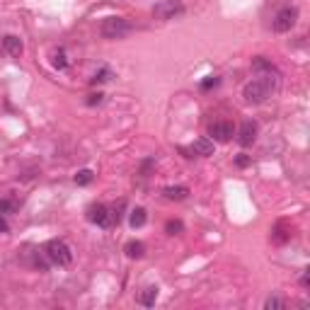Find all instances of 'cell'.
Wrapping results in <instances>:
<instances>
[{"instance_id":"cell-22","label":"cell","mask_w":310,"mask_h":310,"mask_svg":"<svg viewBox=\"0 0 310 310\" xmlns=\"http://www.w3.org/2000/svg\"><path fill=\"white\" fill-rule=\"evenodd\" d=\"M17 211V204L10 202V199H0V214H12Z\"/></svg>"},{"instance_id":"cell-20","label":"cell","mask_w":310,"mask_h":310,"mask_svg":"<svg viewBox=\"0 0 310 310\" xmlns=\"http://www.w3.org/2000/svg\"><path fill=\"white\" fill-rule=\"evenodd\" d=\"M264 308L266 310H284L286 308V300L279 298V296H269V298L264 300Z\"/></svg>"},{"instance_id":"cell-7","label":"cell","mask_w":310,"mask_h":310,"mask_svg":"<svg viewBox=\"0 0 310 310\" xmlns=\"http://www.w3.org/2000/svg\"><path fill=\"white\" fill-rule=\"evenodd\" d=\"M208 136H211V140L228 143L235 136V126H232V122H214L208 126Z\"/></svg>"},{"instance_id":"cell-23","label":"cell","mask_w":310,"mask_h":310,"mask_svg":"<svg viewBox=\"0 0 310 310\" xmlns=\"http://www.w3.org/2000/svg\"><path fill=\"white\" fill-rule=\"evenodd\" d=\"M102 100H104V94L102 92H92V94H88L85 104H88V107H94V104H102Z\"/></svg>"},{"instance_id":"cell-10","label":"cell","mask_w":310,"mask_h":310,"mask_svg":"<svg viewBox=\"0 0 310 310\" xmlns=\"http://www.w3.org/2000/svg\"><path fill=\"white\" fill-rule=\"evenodd\" d=\"M2 48H5V54H8V56L20 58V56H22V51H24V44H22V39H20V36H15V34H8V36H2Z\"/></svg>"},{"instance_id":"cell-26","label":"cell","mask_w":310,"mask_h":310,"mask_svg":"<svg viewBox=\"0 0 310 310\" xmlns=\"http://www.w3.org/2000/svg\"><path fill=\"white\" fill-rule=\"evenodd\" d=\"M153 165H155V160H150V158H148V160H143V168H140V174L146 177V174L150 172V168H153Z\"/></svg>"},{"instance_id":"cell-24","label":"cell","mask_w":310,"mask_h":310,"mask_svg":"<svg viewBox=\"0 0 310 310\" xmlns=\"http://www.w3.org/2000/svg\"><path fill=\"white\" fill-rule=\"evenodd\" d=\"M235 165H238V168H250V165H252V158L245 155V153H240L238 158H235Z\"/></svg>"},{"instance_id":"cell-3","label":"cell","mask_w":310,"mask_h":310,"mask_svg":"<svg viewBox=\"0 0 310 310\" xmlns=\"http://www.w3.org/2000/svg\"><path fill=\"white\" fill-rule=\"evenodd\" d=\"M44 254H46L48 262L58 264V266H68V264L73 262V252H70V248H68L63 240H51V242H46Z\"/></svg>"},{"instance_id":"cell-17","label":"cell","mask_w":310,"mask_h":310,"mask_svg":"<svg viewBox=\"0 0 310 310\" xmlns=\"http://www.w3.org/2000/svg\"><path fill=\"white\" fill-rule=\"evenodd\" d=\"M112 78H114V73H112V68H107V66H102V68H100V70H97V73H94V76H92V80H90V82H92V85H102V82H109Z\"/></svg>"},{"instance_id":"cell-4","label":"cell","mask_w":310,"mask_h":310,"mask_svg":"<svg viewBox=\"0 0 310 310\" xmlns=\"http://www.w3.org/2000/svg\"><path fill=\"white\" fill-rule=\"evenodd\" d=\"M296 22H298V8L296 5H284L272 20V27L279 34H286V32H291L296 27Z\"/></svg>"},{"instance_id":"cell-12","label":"cell","mask_w":310,"mask_h":310,"mask_svg":"<svg viewBox=\"0 0 310 310\" xmlns=\"http://www.w3.org/2000/svg\"><path fill=\"white\" fill-rule=\"evenodd\" d=\"M126 257H131V260H140V257H146V245L140 242V240H131V242H126Z\"/></svg>"},{"instance_id":"cell-15","label":"cell","mask_w":310,"mask_h":310,"mask_svg":"<svg viewBox=\"0 0 310 310\" xmlns=\"http://www.w3.org/2000/svg\"><path fill=\"white\" fill-rule=\"evenodd\" d=\"M146 220H148V214H146V208H143V206H136V208L131 211V216H128L131 228H143V226H146Z\"/></svg>"},{"instance_id":"cell-18","label":"cell","mask_w":310,"mask_h":310,"mask_svg":"<svg viewBox=\"0 0 310 310\" xmlns=\"http://www.w3.org/2000/svg\"><path fill=\"white\" fill-rule=\"evenodd\" d=\"M165 232H168V235H182V232H184V223H182L180 218H170V220L165 223Z\"/></svg>"},{"instance_id":"cell-1","label":"cell","mask_w":310,"mask_h":310,"mask_svg":"<svg viewBox=\"0 0 310 310\" xmlns=\"http://www.w3.org/2000/svg\"><path fill=\"white\" fill-rule=\"evenodd\" d=\"M276 88H279V76L272 78V73H262V76L250 80L248 85L242 88V97H245V102H250V104H260L266 97H272V92Z\"/></svg>"},{"instance_id":"cell-2","label":"cell","mask_w":310,"mask_h":310,"mask_svg":"<svg viewBox=\"0 0 310 310\" xmlns=\"http://www.w3.org/2000/svg\"><path fill=\"white\" fill-rule=\"evenodd\" d=\"M131 22L126 17H104L102 24H100V34L109 39V42H116V39H124L131 34Z\"/></svg>"},{"instance_id":"cell-25","label":"cell","mask_w":310,"mask_h":310,"mask_svg":"<svg viewBox=\"0 0 310 310\" xmlns=\"http://www.w3.org/2000/svg\"><path fill=\"white\" fill-rule=\"evenodd\" d=\"M218 82H220V80H218L216 76H208L206 80H202V90H211V88H216Z\"/></svg>"},{"instance_id":"cell-27","label":"cell","mask_w":310,"mask_h":310,"mask_svg":"<svg viewBox=\"0 0 310 310\" xmlns=\"http://www.w3.org/2000/svg\"><path fill=\"white\" fill-rule=\"evenodd\" d=\"M308 284H310V276H308V269H306V272H303V276H300V286H303V288H308Z\"/></svg>"},{"instance_id":"cell-16","label":"cell","mask_w":310,"mask_h":310,"mask_svg":"<svg viewBox=\"0 0 310 310\" xmlns=\"http://www.w3.org/2000/svg\"><path fill=\"white\" fill-rule=\"evenodd\" d=\"M252 68H254L257 73H279V70L274 68V63H269L264 56H257V58L252 61Z\"/></svg>"},{"instance_id":"cell-28","label":"cell","mask_w":310,"mask_h":310,"mask_svg":"<svg viewBox=\"0 0 310 310\" xmlns=\"http://www.w3.org/2000/svg\"><path fill=\"white\" fill-rule=\"evenodd\" d=\"M0 232H8V220L2 218V214H0Z\"/></svg>"},{"instance_id":"cell-8","label":"cell","mask_w":310,"mask_h":310,"mask_svg":"<svg viewBox=\"0 0 310 310\" xmlns=\"http://www.w3.org/2000/svg\"><path fill=\"white\" fill-rule=\"evenodd\" d=\"M235 140L242 146V148H248V146H252L254 140H257V124L252 122V119H248V122H242V126L235 131Z\"/></svg>"},{"instance_id":"cell-13","label":"cell","mask_w":310,"mask_h":310,"mask_svg":"<svg viewBox=\"0 0 310 310\" xmlns=\"http://www.w3.org/2000/svg\"><path fill=\"white\" fill-rule=\"evenodd\" d=\"M162 194H165V199H170V202H182V199L189 196V189H186V186H165Z\"/></svg>"},{"instance_id":"cell-5","label":"cell","mask_w":310,"mask_h":310,"mask_svg":"<svg viewBox=\"0 0 310 310\" xmlns=\"http://www.w3.org/2000/svg\"><path fill=\"white\" fill-rule=\"evenodd\" d=\"M184 2L182 0H160L153 5V17L155 20H174V17L184 15Z\"/></svg>"},{"instance_id":"cell-9","label":"cell","mask_w":310,"mask_h":310,"mask_svg":"<svg viewBox=\"0 0 310 310\" xmlns=\"http://www.w3.org/2000/svg\"><path fill=\"white\" fill-rule=\"evenodd\" d=\"M291 238H294V232H291V226H288L286 220H279V223L272 228V242H274V245H286Z\"/></svg>"},{"instance_id":"cell-14","label":"cell","mask_w":310,"mask_h":310,"mask_svg":"<svg viewBox=\"0 0 310 310\" xmlns=\"http://www.w3.org/2000/svg\"><path fill=\"white\" fill-rule=\"evenodd\" d=\"M155 300H158V286H148V288H143L138 294V303L146 306V308L155 306Z\"/></svg>"},{"instance_id":"cell-6","label":"cell","mask_w":310,"mask_h":310,"mask_svg":"<svg viewBox=\"0 0 310 310\" xmlns=\"http://www.w3.org/2000/svg\"><path fill=\"white\" fill-rule=\"evenodd\" d=\"M88 220L94 223V226H100V228H112L116 223L114 216H112V208H107L104 204H92L88 208Z\"/></svg>"},{"instance_id":"cell-11","label":"cell","mask_w":310,"mask_h":310,"mask_svg":"<svg viewBox=\"0 0 310 310\" xmlns=\"http://www.w3.org/2000/svg\"><path fill=\"white\" fill-rule=\"evenodd\" d=\"M192 153L202 155V158L214 155V140H211V138H196L194 143H192Z\"/></svg>"},{"instance_id":"cell-19","label":"cell","mask_w":310,"mask_h":310,"mask_svg":"<svg viewBox=\"0 0 310 310\" xmlns=\"http://www.w3.org/2000/svg\"><path fill=\"white\" fill-rule=\"evenodd\" d=\"M51 63H54V68H58V70H63V68L68 66V58H66V51H63V48H56V51L51 54Z\"/></svg>"},{"instance_id":"cell-21","label":"cell","mask_w":310,"mask_h":310,"mask_svg":"<svg viewBox=\"0 0 310 310\" xmlns=\"http://www.w3.org/2000/svg\"><path fill=\"white\" fill-rule=\"evenodd\" d=\"M92 180H94V172L92 170H80L76 174V184H80V186H88Z\"/></svg>"}]
</instances>
